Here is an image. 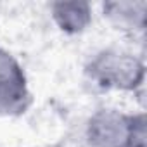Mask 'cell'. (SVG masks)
Wrapping results in <instances>:
<instances>
[{"instance_id":"obj_1","label":"cell","mask_w":147,"mask_h":147,"mask_svg":"<svg viewBox=\"0 0 147 147\" xmlns=\"http://www.w3.org/2000/svg\"><path fill=\"white\" fill-rule=\"evenodd\" d=\"M87 75L104 90L137 92L145 80V64L131 52L107 49L87 64Z\"/></svg>"},{"instance_id":"obj_2","label":"cell","mask_w":147,"mask_h":147,"mask_svg":"<svg viewBox=\"0 0 147 147\" xmlns=\"http://www.w3.org/2000/svg\"><path fill=\"white\" fill-rule=\"evenodd\" d=\"M131 130V114L118 109L95 111L85 128V138L90 147H128Z\"/></svg>"},{"instance_id":"obj_3","label":"cell","mask_w":147,"mask_h":147,"mask_svg":"<svg viewBox=\"0 0 147 147\" xmlns=\"http://www.w3.org/2000/svg\"><path fill=\"white\" fill-rule=\"evenodd\" d=\"M54 24L66 35H82L92 23V5L83 0H59L50 5Z\"/></svg>"},{"instance_id":"obj_4","label":"cell","mask_w":147,"mask_h":147,"mask_svg":"<svg viewBox=\"0 0 147 147\" xmlns=\"http://www.w3.org/2000/svg\"><path fill=\"white\" fill-rule=\"evenodd\" d=\"M102 14L111 24L121 30H144L147 21V4L142 0H116L102 4Z\"/></svg>"},{"instance_id":"obj_5","label":"cell","mask_w":147,"mask_h":147,"mask_svg":"<svg viewBox=\"0 0 147 147\" xmlns=\"http://www.w3.org/2000/svg\"><path fill=\"white\" fill-rule=\"evenodd\" d=\"M33 94L26 78H16L0 83V116L19 118L30 111Z\"/></svg>"},{"instance_id":"obj_6","label":"cell","mask_w":147,"mask_h":147,"mask_svg":"<svg viewBox=\"0 0 147 147\" xmlns=\"http://www.w3.org/2000/svg\"><path fill=\"white\" fill-rule=\"evenodd\" d=\"M16 78H26L23 66L7 49L0 47V83Z\"/></svg>"},{"instance_id":"obj_7","label":"cell","mask_w":147,"mask_h":147,"mask_svg":"<svg viewBox=\"0 0 147 147\" xmlns=\"http://www.w3.org/2000/svg\"><path fill=\"white\" fill-rule=\"evenodd\" d=\"M147 121L144 113L131 114V130L128 138V147H147Z\"/></svg>"}]
</instances>
